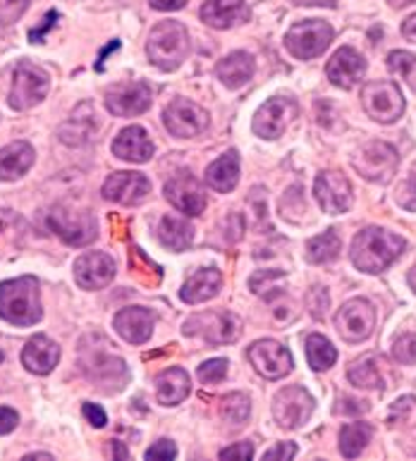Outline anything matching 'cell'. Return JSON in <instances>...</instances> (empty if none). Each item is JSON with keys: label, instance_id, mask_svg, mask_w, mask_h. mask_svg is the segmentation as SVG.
I'll list each match as a JSON object with an SVG mask.
<instances>
[{"label": "cell", "instance_id": "6da1fadb", "mask_svg": "<svg viewBox=\"0 0 416 461\" xmlns=\"http://www.w3.org/2000/svg\"><path fill=\"white\" fill-rule=\"evenodd\" d=\"M407 241L383 228L361 230L352 241V263L361 273H383L402 256Z\"/></svg>", "mask_w": 416, "mask_h": 461}, {"label": "cell", "instance_id": "7a4b0ae2", "mask_svg": "<svg viewBox=\"0 0 416 461\" xmlns=\"http://www.w3.org/2000/svg\"><path fill=\"white\" fill-rule=\"evenodd\" d=\"M43 316L39 280L32 276L0 283V318L17 328H29Z\"/></svg>", "mask_w": 416, "mask_h": 461}, {"label": "cell", "instance_id": "3957f363", "mask_svg": "<svg viewBox=\"0 0 416 461\" xmlns=\"http://www.w3.org/2000/svg\"><path fill=\"white\" fill-rule=\"evenodd\" d=\"M189 50H192V41H189L187 27L175 20L158 22L146 43V53L153 65L166 72L180 68L189 58Z\"/></svg>", "mask_w": 416, "mask_h": 461}, {"label": "cell", "instance_id": "277c9868", "mask_svg": "<svg viewBox=\"0 0 416 461\" xmlns=\"http://www.w3.org/2000/svg\"><path fill=\"white\" fill-rule=\"evenodd\" d=\"M105 347H108L105 339L104 347H89V342L84 339L82 349H79V366L91 383L104 387L105 393H118L127 383V366L122 358L115 357Z\"/></svg>", "mask_w": 416, "mask_h": 461}, {"label": "cell", "instance_id": "5b68a950", "mask_svg": "<svg viewBox=\"0 0 416 461\" xmlns=\"http://www.w3.org/2000/svg\"><path fill=\"white\" fill-rule=\"evenodd\" d=\"M50 89L49 75L39 65L29 60H20L13 72V89L7 104L13 111H29L46 98Z\"/></svg>", "mask_w": 416, "mask_h": 461}, {"label": "cell", "instance_id": "8992f818", "mask_svg": "<svg viewBox=\"0 0 416 461\" xmlns=\"http://www.w3.org/2000/svg\"><path fill=\"white\" fill-rule=\"evenodd\" d=\"M333 27L323 20H306L292 24L287 36H285V49L290 50L297 60H312L326 53V49L333 41Z\"/></svg>", "mask_w": 416, "mask_h": 461}, {"label": "cell", "instance_id": "52a82bcc", "mask_svg": "<svg viewBox=\"0 0 416 461\" xmlns=\"http://www.w3.org/2000/svg\"><path fill=\"white\" fill-rule=\"evenodd\" d=\"M182 332L187 338H202L211 345H230L240 338V318L230 311H208V313H196L185 323Z\"/></svg>", "mask_w": 416, "mask_h": 461}, {"label": "cell", "instance_id": "ba28073f", "mask_svg": "<svg viewBox=\"0 0 416 461\" xmlns=\"http://www.w3.org/2000/svg\"><path fill=\"white\" fill-rule=\"evenodd\" d=\"M361 105L375 122L390 124L404 113V96L395 82H368L361 89Z\"/></svg>", "mask_w": 416, "mask_h": 461}, {"label": "cell", "instance_id": "9c48e42d", "mask_svg": "<svg viewBox=\"0 0 416 461\" xmlns=\"http://www.w3.org/2000/svg\"><path fill=\"white\" fill-rule=\"evenodd\" d=\"M352 166L368 182L385 185L395 175L397 166H400V156L385 141H371V144L361 146L357 151V156L352 158Z\"/></svg>", "mask_w": 416, "mask_h": 461}, {"label": "cell", "instance_id": "30bf717a", "mask_svg": "<svg viewBox=\"0 0 416 461\" xmlns=\"http://www.w3.org/2000/svg\"><path fill=\"white\" fill-rule=\"evenodd\" d=\"M49 228L69 247H84L96 240L98 228L89 211H69L65 206H56L49 213Z\"/></svg>", "mask_w": 416, "mask_h": 461}, {"label": "cell", "instance_id": "8fae6325", "mask_svg": "<svg viewBox=\"0 0 416 461\" xmlns=\"http://www.w3.org/2000/svg\"><path fill=\"white\" fill-rule=\"evenodd\" d=\"M335 328L349 345L364 342V339L371 338L375 328L374 306L366 299H352V302L342 303V309L335 316Z\"/></svg>", "mask_w": 416, "mask_h": 461}, {"label": "cell", "instance_id": "7c38bea8", "mask_svg": "<svg viewBox=\"0 0 416 461\" xmlns=\"http://www.w3.org/2000/svg\"><path fill=\"white\" fill-rule=\"evenodd\" d=\"M297 117V104L294 98L287 96H273L268 98L254 115L251 130L261 139H277L283 137L285 130Z\"/></svg>", "mask_w": 416, "mask_h": 461}, {"label": "cell", "instance_id": "4fadbf2b", "mask_svg": "<svg viewBox=\"0 0 416 461\" xmlns=\"http://www.w3.org/2000/svg\"><path fill=\"white\" fill-rule=\"evenodd\" d=\"M312 394L299 385L285 387V390H280L276 394V400H273V419H276L277 426L287 428V430L304 426L309 416H312Z\"/></svg>", "mask_w": 416, "mask_h": 461}, {"label": "cell", "instance_id": "5bb4252c", "mask_svg": "<svg viewBox=\"0 0 416 461\" xmlns=\"http://www.w3.org/2000/svg\"><path fill=\"white\" fill-rule=\"evenodd\" d=\"M166 199L173 203L180 213L189 215V218H196V215L203 213L206 208V192L203 186L199 185V179L194 177L187 170L173 175V177L166 182Z\"/></svg>", "mask_w": 416, "mask_h": 461}, {"label": "cell", "instance_id": "9a60e30c", "mask_svg": "<svg viewBox=\"0 0 416 461\" xmlns=\"http://www.w3.org/2000/svg\"><path fill=\"white\" fill-rule=\"evenodd\" d=\"M163 122L173 137H196L208 127V113L187 98H175L163 113Z\"/></svg>", "mask_w": 416, "mask_h": 461}, {"label": "cell", "instance_id": "2e32d148", "mask_svg": "<svg viewBox=\"0 0 416 461\" xmlns=\"http://www.w3.org/2000/svg\"><path fill=\"white\" fill-rule=\"evenodd\" d=\"M313 196L328 215H340L352 206V185L342 173L328 170L313 182Z\"/></svg>", "mask_w": 416, "mask_h": 461}, {"label": "cell", "instance_id": "e0dca14e", "mask_svg": "<svg viewBox=\"0 0 416 461\" xmlns=\"http://www.w3.org/2000/svg\"><path fill=\"white\" fill-rule=\"evenodd\" d=\"M249 364L254 366V371L258 375H264L266 380H280L292 371V357L290 351L285 349L280 342L273 339H258L247 351Z\"/></svg>", "mask_w": 416, "mask_h": 461}, {"label": "cell", "instance_id": "ac0fdd59", "mask_svg": "<svg viewBox=\"0 0 416 461\" xmlns=\"http://www.w3.org/2000/svg\"><path fill=\"white\" fill-rule=\"evenodd\" d=\"M151 105V86L146 82H125L115 84L105 94V108L115 117L141 115Z\"/></svg>", "mask_w": 416, "mask_h": 461}, {"label": "cell", "instance_id": "d6986e66", "mask_svg": "<svg viewBox=\"0 0 416 461\" xmlns=\"http://www.w3.org/2000/svg\"><path fill=\"white\" fill-rule=\"evenodd\" d=\"M149 194H151V182L141 173H115L104 185V199L120 206H137Z\"/></svg>", "mask_w": 416, "mask_h": 461}, {"label": "cell", "instance_id": "ffe728a7", "mask_svg": "<svg viewBox=\"0 0 416 461\" xmlns=\"http://www.w3.org/2000/svg\"><path fill=\"white\" fill-rule=\"evenodd\" d=\"M115 277V261L104 251H89L75 261V280L82 289H104Z\"/></svg>", "mask_w": 416, "mask_h": 461}, {"label": "cell", "instance_id": "44dd1931", "mask_svg": "<svg viewBox=\"0 0 416 461\" xmlns=\"http://www.w3.org/2000/svg\"><path fill=\"white\" fill-rule=\"evenodd\" d=\"M364 72H366V60L354 49H340L326 65L328 79L340 89H352Z\"/></svg>", "mask_w": 416, "mask_h": 461}, {"label": "cell", "instance_id": "7402d4cb", "mask_svg": "<svg viewBox=\"0 0 416 461\" xmlns=\"http://www.w3.org/2000/svg\"><path fill=\"white\" fill-rule=\"evenodd\" d=\"M113 323H115L120 338L130 345H144L153 335V313L149 309H141V306L122 309Z\"/></svg>", "mask_w": 416, "mask_h": 461}, {"label": "cell", "instance_id": "603a6c76", "mask_svg": "<svg viewBox=\"0 0 416 461\" xmlns=\"http://www.w3.org/2000/svg\"><path fill=\"white\" fill-rule=\"evenodd\" d=\"M60 361V347L46 335H36L22 349V364L34 375H49Z\"/></svg>", "mask_w": 416, "mask_h": 461}, {"label": "cell", "instance_id": "cb8c5ba5", "mask_svg": "<svg viewBox=\"0 0 416 461\" xmlns=\"http://www.w3.org/2000/svg\"><path fill=\"white\" fill-rule=\"evenodd\" d=\"M113 153L127 163H149L153 156V141L144 127H125L113 141Z\"/></svg>", "mask_w": 416, "mask_h": 461}, {"label": "cell", "instance_id": "d4e9b609", "mask_svg": "<svg viewBox=\"0 0 416 461\" xmlns=\"http://www.w3.org/2000/svg\"><path fill=\"white\" fill-rule=\"evenodd\" d=\"M189 393H192V380H189L185 368L173 366V368H166L156 378V400H158V404H182L189 397Z\"/></svg>", "mask_w": 416, "mask_h": 461}, {"label": "cell", "instance_id": "484cf974", "mask_svg": "<svg viewBox=\"0 0 416 461\" xmlns=\"http://www.w3.org/2000/svg\"><path fill=\"white\" fill-rule=\"evenodd\" d=\"M247 17L249 10L244 0H206L202 5V20L213 29H228Z\"/></svg>", "mask_w": 416, "mask_h": 461}, {"label": "cell", "instance_id": "4316f807", "mask_svg": "<svg viewBox=\"0 0 416 461\" xmlns=\"http://www.w3.org/2000/svg\"><path fill=\"white\" fill-rule=\"evenodd\" d=\"M215 75L228 89H242L244 84L254 77V58L249 53H244V50L230 53V56L218 62Z\"/></svg>", "mask_w": 416, "mask_h": 461}, {"label": "cell", "instance_id": "83f0119b", "mask_svg": "<svg viewBox=\"0 0 416 461\" xmlns=\"http://www.w3.org/2000/svg\"><path fill=\"white\" fill-rule=\"evenodd\" d=\"M94 131H96V115H94V108H91L89 104H82L75 113H72V117H69L68 122L60 127L58 137H60V141L68 146H82L94 137Z\"/></svg>", "mask_w": 416, "mask_h": 461}, {"label": "cell", "instance_id": "f1b7e54d", "mask_svg": "<svg viewBox=\"0 0 416 461\" xmlns=\"http://www.w3.org/2000/svg\"><path fill=\"white\" fill-rule=\"evenodd\" d=\"M34 149L27 141H14V144L0 149V179H5V182L20 179L29 167L34 166Z\"/></svg>", "mask_w": 416, "mask_h": 461}, {"label": "cell", "instance_id": "f546056e", "mask_svg": "<svg viewBox=\"0 0 416 461\" xmlns=\"http://www.w3.org/2000/svg\"><path fill=\"white\" fill-rule=\"evenodd\" d=\"M222 285L221 270L215 268H199L194 276L189 277L185 287H182L180 296L185 303H203L208 299H213L218 294V289Z\"/></svg>", "mask_w": 416, "mask_h": 461}, {"label": "cell", "instance_id": "4dcf8cb0", "mask_svg": "<svg viewBox=\"0 0 416 461\" xmlns=\"http://www.w3.org/2000/svg\"><path fill=\"white\" fill-rule=\"evenodd\" d=\"M206 182L215 192H232L240 182V156H237V151L225 153L215 163H211L206 170Z\"/></svg>", "mask_w": 416, "mask_h": 461}, {"label": "cell", "instance_id": "1f68e13d", "mask_svg": "<svg viewBox=\"0 0 416 461\" xmlns=\"http://www.w3.org/2000/svg\"><path fill=\"white\" fill-rule=\"evenodd\" d=\"M158 240L166 249L187 251V249L192 247V241H194V228H192L187 221L166 215V218L158 222Z\"/></svg>", "mask_w": 416, "mask_h": 461}, {"label": "cell", "instance_id": "d6a6232c", "mask_svg": "<svg viewBox=\"0 0 416 461\" xmlns=\"http://www.w3.org/2000/svg\"><path fill=\"white\" fill-rule=\"evenodd\" d=\"M374 438V428L368 423H349L340 430V452L347 459H357Z\"/></svg>", "mask_w": 416, "mask_h": 461}, {"label": "cell", "instance_id": "836d02e7", "mask_svg": "<svg viewBox=\"0 0 416 461\" xmlns=\"http://www.w3.org/2000/svg\"><path fill=\"white\" fill-rule=\"evenodd\" d=\"M347 378L354 387H361V390H381L383 387V375L375 366L374 357L357 358L349 371H347Z\"/></svg>", "mask_w": 416, "mask_h": 461}, {"label": "cell", "instance_id": "e575fe53", "mask_svg": "<svg viewBox=\"0 0 416 461\" xmlns=\"http://www.w3.org/2000/svg\"><path fill=\"white\" fill-rule=\"evenodd\" d=\"M340 237L328 230L326 234H319L306 241V258L312 263H330L340 256Z\"/></svg>", "mask_w": 416, "mask_h": 461}, {"label": "cell", "instance_id": "d590c367", "mask_svg": "<svg viewBox=\"0 0 416 461\" xmlns=\"http://www.w3.org/2000/svg\"><path fill=\"white\" fill-rule=\"evenodd\" d=\"M306 361L313 371H328L338 361V351L323 335H309L306 338Z\"/></svg>", "mask_w": 416, "mask_h": 461}, {"label": "cell", "instance_id": "8d00e7d4", "mask_svg": "<svg viewBox=\"0 0 416 461\" xmlns=\"http://www.w3.org/2000/svg\"><path fill=\"white\" fill-rule=\"evenodd\" d=\"M249 413H251V402L247 394L232 393L222 400L221 416L225 423H230V426H235V428L244 426L247 419H249Z\"/></svg>", "mask_w": 416, "mask_h": 461}, {"label": "cell", "instance_id": "74e56055", "mask_svg": "<svg viewBox=\"0 0 416 461\" xmlns=\"http://www.w3.org/2000/svg\"><path fill=\"white\" fill-rule=\"evenodd\" d=\"M130 266H132V273H137L146 285H158L160 283V268L156 263H151L144 256L141 249L134 247L132 256H130Z\"/></svg>", "mask_w": 416, "mask_h": 461}, {"label": "cell", "instance_id": "f35d334b", "mask_svg": "<svg viewBox=\"0 0 416 461\" xmlns=\"http://www.w3.org/2000/svg\"><path fill=\"white\" fill-rule=\"evenodd\" d=\"M228 361L225 358H211L206 364L199 366V380L208 383V385H215V383H222L228 378Z\"/></svg>", "mask_w": 416, "mask_h": 461}, {"label": "cell", "instance_id": "ab89813d", "mask_svg": "<svg viewBox=\"0 0 416 461\" xmlns=\"http://www.w3.org/2000/svg\"><path fill=\"white\" fill-rule=\"evenodd\" d=\"M388 68L390 72H395V75L410 79L411 72H414L416 68V56H411L407 50H393L388 56Z\"/></svg>", "mask_w": 416, "mask_h": 461}, {"label": "cell", "instance_id": "60d3db41", "mask_svg": "<svg viewBox=\"0 0 416 461\" xmlns=\"http://www.w3.org/2000/svg\"><path fill=\"white\" fill-rule=\"evenodd\" d=\"M249 208L251 213H254V222L257 225H266L268 222V196H266L264 186H257L249 194Z\"/></svg>", "mask_w": 416, "mask_h": 461}, {"label": "cell", "instance_id": "b9f144b4", "mask_svg": "<svg viewBox=\"0 0 416 461\" xmlns=\"http://www.w3.org/2000/svg\"><path fill=\"white\" fill-rule=\"evenodd\" d=\"M29 0H0V24L10 27L20 20L24 10H27Z\"/></svg>", "mask_w": 416, "mask_h": 461}, {"label": "cell", "instance_id": "7bdbcfd3", "mask_svg": "<svg viewBox=\"0 0 416 461\" xmlns=\"http://www.w3.org/2000/svg\"><path fill=\"white\" fill-rule=\"evenodd\" d=\"M393 357L400 364H416V335H402L393 347Z\"/></svg>", "mask_w": 416, "mask_h": 461}, {"label": "cell", "instance_id": "ee69618b", "mask_svg": "<svg viewBox=\"0 0 416 461\" xmlns=\"http://www.w3.org/2000/svg\"><path fill=\"white\" fill-rule=\"evenodd\" d=\"M397 203L402 208H407V211H411L414 213L416 211V173L411 175L404 185L397 186Z\"/></svg>", "mask_w": 416, "mask_h": 461}, {"label": "cell", "instance_id": "f6af8a7d", "mask_svg": "<svg viewBox=\"0 0 416 461\" xmlns=\"http://www.w3.org/2000/svg\"><path fill=\"white\" fill-rule=\"evenodd\" d=\"M177 456V447L170 440H158L151 449H146V459L149 461H167Z\"/></svg>", "mask_w": 416, "mask_h": 461}, {"label": "cell", "instance_id": "bcb514c9", "mask_svg": "<svg viewBox=\"0 0 416 461\" xmlns=\"http://www.w3.org/2000/svg\"><path fill=\"white\" fill-rule=\"evenodd\" d=\"M254 456V445L251 442H237V445H230L221 452V459H240L247 461Z\"/></svg>", "mask_w": 416, "mask_h": 461}, {"label": "cell", "instance_id": "7dc6e473", "mask_svg": "<svg viewBox=\"0 0 416 461\" xmlns=\"http://www.w3.org/2000/svg\"><path fill=\"white\" fill-rule=\"evenodd\" d=\"M306 302H309V309H312L313 316L323 318V311L328 309V292L323 287H313Z\"/></svg>", "mask_w": 416, "mask_h": 461}, {"label": "cell", "instance_id": "c3c4849f", "mask_svg": "<svg viewBox=\"0 0 416 461\" xmlns=\"http://www.w3.org/2000/svg\"><path fill=\"white\" fill-rule=\"evenodd\" d=\"M294 455H297V447L292 442H280V445H276V447L266 452L264 461H287L294 459Z\"/></svg>", "mask_w": 416, "mask_h": 461}, {"label": "cell", "instance_id": "681fc988", "mask_svg": "<svg viewBox=\"0 0 416 461\" xmlns=\"http://www.w3.org/2000/svg\"><path fill=\"white\" fill-rule=\"evenodd\" d=\"M82 411H84V419L89 420L91 426L94 428H104L105 423H108V416H105V411L101 409L98 404H91V402H84L82 406Z\"/></svg>", "mask_w": 416, "mask_h": 461}, {"label": "cell", "instance_id": "f907efd6", "mask_svg": "<svg viewBox=\"0 0 416 461\" xmlns=\"http://www.w3.org/2000/svg\"><path fill=\"white\" fill-rule=\"evenodd\" d=\"M414 397H402V400H397L395 404H393V411H390V423H400V420L407 419V413L414 409Z\"/></svg>", "mask_w": 416, "mask_h": 461}, {"label": "cell", "instance_id": "816d5d0a", "mask_svg": "<svg viewBox=\"0 0 416 461\" xmlns=\"http://www.w3.org/2000/svg\"><path fill=\"white\" fill-rule=\"evenodd\" d=\"M56 20H58V13H56V10H50V13L46 14V17H43L41 27L32 29V32H29V41H32V43H43V36H46V32H49V29L56 27Z\"/></svg>", "mask_w": 416, "mask_h": 461}, {"label": "cell", "instance_id": "f5cc1de1", "mask_svg": "<svg viewBox=\"0 0 416 461\" xmlns=\"http://www.w3.org/2000/svg\"><path fill=\"white\" fill-rule=\"evenodd\" d=\"M20 423V416L14 409H7V406H0V435L13 433L14 428Z\"/></svg>", "mask_w": 416, "mask_h": 461}, {"label": "cell", "instance_id": "db71d44e", "mask_svg": "<svg viewBox=\"0 0 416 461\" xmlns=\"http://www.w3.org/2000/svg\"><path fill=\"white\" fill-rule=\"evenodd\" d=\"M185 5H187V0H151V7L160 13H173V10H182Z\"/></svg>", "mask_w": 416, "mask_h": 461}, {"label": "cell", "instance_id": "11a10c76", "mask_svg": "<svg viewBox=\"0 0 416 461\" xmlns=\"http://www.w3.org/2000/svg\"><path fill=\"white\" fill-rule=\"evenodd\" d=\"M402 36H404V39H410V41L416 43V14H411L410 20H404Z\"/></svg>", "mask_w": 416, "mask_h": 461}, {"label": "cell", "instance_id": "9f6ffc18", "mask_svg": "<svg viewBox=\"0 0 416 461\" xmlns=\"http://www.w3.org/2000/svg\"><path fill=\"white\" fill-rule=\"evenodd\" d=\"M292 3L302 7H333L338 0H292Z\"/></svg>", "mask_w": 416, "mask_h": 461}, {"label": "cell", "instance_id": "6f0895ef", "mask_svg": "<svg viewBox=\"0 0 416 461\" xmlns=\"http://www.w3.org/2000/svg\"><path fill=\"white\" fill-rule=\"evenodd\" d=\"M345 402L349 406H340L342 413H361V411H366V409H368L366 402H357V400H345Z\"/></svg>", "mask_w": 416, "mask_h": 461}, {"label": "cell", "instance_id": "680465c9", "mask_svg": "<svg viewBox=\"0 0 416 461\" xmlns=\"http://www.w3.org/2000/svg\"><path fill=\"white\" fill-rule=\"evenodd\" d=\"M113 455L118 456V459H127V449L122 447V445H120V442H113Z\"/></svg>", "mask_w": 416, "mask_h": 461}, {"label": "cell", "instance_id": "91938a15", "mask_svg": "<svg viewBox=\"0 0 416 461\" xmlns=\"http://www.w3.org/2000/svg\"><path fill=\"white\" fill-rule=\"evenodd\" d=\"M410 287L416 292V266L410 270Z\"/></svg>", "mask_w": 416, "mask_h": 461}, {"label": "cell", "instance_id": "94428289", "mask_svg": "<svg viewBox=\"0 0 416 461\" xmlns=\"http://www.w3.org/2000/svg\"><path fill=\"white\" fill-rule=\"evenodd\" d=\"M27 459H53V456L43 455V452H36V455H27Z\"/></svg>", "mask_w": 416, "mask_h": 461}, {"label": "cell", "instance_id": "6125c7cd", "mask_svg": "<svg viewBox=\"0 0 416 461\" xmlns=\"http://www.w3.org/2000/svg\"><path fill=\"white\" fill-rule=\"evenodd\" d=\"M0 364H3V351H0Z\"/></svg>", "mask_w": 416, "mask_h": 461}]
</instances>
